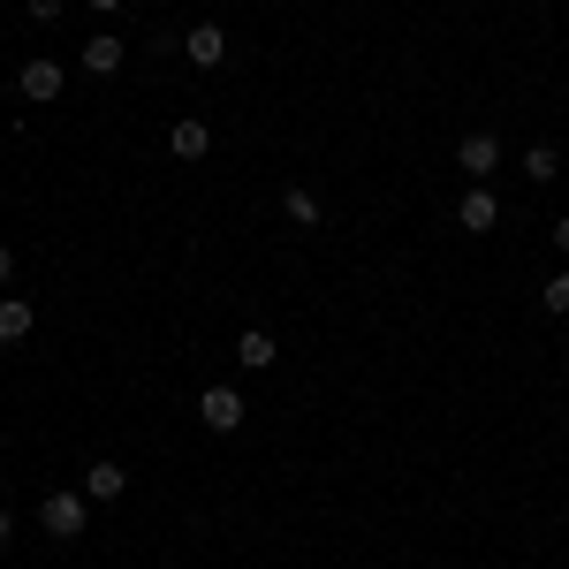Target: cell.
<instances>
[{
  "label": "cell",
  "instance_id": "cell-4",
  "mask_svg": "<svg viewBox=\"0 0 569 569\" xmlns=\"http://www.w3.org/2000/svg\"><path fill=\"white\" fill-rule=\"evenodd\" d=\"M198 418H206V433H236V426H243V395L236 388H206L198 395Z\"/></svg>",
  "mask_w": 569,
  "mask_h": 569
},
{
  "label": "cell",
  "instance_id": "cell-1",
  "mask_svg": "<svg viewBox=\"0 0 569 569\" xmlns=\"http://www.w3.org/2000/svg\"><path fill=\"white\" fill-rule=\"evenodd\" d=\"M84 525H91L84 486H77V493H46V501H39V531H46V539H84Z\"/></svg>",
  "mask_w": 569,
  "mask_h": 569
},
{
  "label": "cell",
  "instance_id": "cell-11",
  "mask_svg": "<svg viewBox=\"0 0 569 569\" xmlns=\"http://www.w3.org/2000/svg\"><path fill=\"white\" fill-rule=\"evenodd\" d=\"M39 327V311H31V297H0V342H23Z\"/></svg>",
  "mask_w": 569,
  "mask_h": 569
},
{
  "label": "cell",
  "instance_id": "cell-14",
  "mask_svg": "<svg viewBox=\"0 0 569 569\" xmlns=\"http://www.w3.org/2000/svg\"><path fill=\"white\" fill-rule=\"evenodd\" d=\"M539 305L555 311V319H569V266L555 273V281H547V289H539Z\"/></svg>",
  "mask_w": 569,
  "mask_h": 569
},
{
  "label": "cell",
  "instance_id": "cell-5",
  "mask_svg": "<svg viewBox=\"0 0 569 569\" xmlns=\"http://www.w3.org/2000/svg\"><path fill=\"white\" fill-rule=\"evenodd\" d=\"M182 53H190V69H220L228 61V31L220 23H190L182 31Z\"/></svg>",
  "mask_w": 569,
  "mask_h": 569
},
{
  "label": "cell",
  "instance_id": "cell-13",
  "mask_svg": "<svg viewBox=\"0 0 569 569\" xmlns=\"http://www.w3.org/2000/svg\"><path fill=\"white\" fill-rule=\"evenodd\" d=\"M555 176H562V152H555L547 137H539V144H525V182H555Z\"/></svg>",
  "mask_w": 569,
  "mask_h": 569
},
{
  "label": "cell",
  "instance_id": "cell-12",
  "mask_svg": "<svg viewBox=\"0 0 569 569\" xmlns=\"http://www.w3.org/2000/svg\"><path fill=\"white\" fill-rule=\"evenodd\" d=\"M281 213L297 220V228H319V220H327V206H319V198H311L305 182H289V190H281Z\"/></svg>",
  "mask_w": 569,
  "mask_h": 569
},
{
  "label": "cell",
  "instance_id": "cell-2",
  "mask_svg": "<svg viewBox=\"0 0 569 569\" xmlns=\"http://www.w3.org/2000/svg\"><path fill=\"white\" fill-rule=\"evenodd\" d=\"M61 84H69V69H61V61H46V53H31V61L16 69V91H23L31 107H53V99H61Z\"/></svg>",
  "mask_w": 569,
  "mask_h": 569
},
{
  "label": "cell",
  "instance_id": "cell-10",
  "mask_svg": "<svg viewBox=\"0 0 569 569\" xmlns=\"http://www.w3.org/2000/svg\"><path fill=\"white\" fill-rule=\"evenodd\" d=\"M273 335H266V327H243V335H236V365H243V372H266V365H273Z\"/></svg>",
  "mask_w": 569,
  "mask_h": 569
},
{
  "label": "cell",
  "instance_id": "cell-15",
  "mask_svg": "<svg viewBox=\"0 0 569 569\" xmlns=\"http://www.w3.org/2000/svg\"><path fill=\"white\" fill-rule=\"evenodd\" d=\"M23 8H31V23H61V8H69V0H23Z\"/></svg>",
  "mask_w": 569,
  "mask_h": 569
},
{
  "label": "cell",
  "instance_id": "cell-6",
  "mask_svg": "<svg viewBox=\"0 0 569 569\" xmlns=\"http://www.w3.org/2000/svg\"><path fill=\"white\" fill-rule=\"evenodd\" d=\"M168 152H176V160H206V152H213V130H206V114H182L176 130H168Z\"/></svg>",
  "mask_w": 569,
  "mask_h": 569
},
{
  "label": "cell",
  "instance_id": "cell-16",
  "mask_svg": "<svg viewBox=\"0 0 569 569\" xmlns=\"http://www.w3.org/2000/svg\"><path fill=\"white\" fill-rule=\"evenodd\" d=\"M547 236H555V251H562V266H569V213L555 220V228H547Z\"/></svg>",
  "mask_w": 569,
  "mask_h": 569
},
{
  "label": "cell",
  "instance_id": "cell-9",
  "mask_svg": "<svg viewBox=\"0 0 569 569\" xmlns=\"http://www.w3.org/2000/svg\"><path fill=\"white\" fill-rule=\"evenodd\" d=\"M130 493V471L122 463H91L84 471V501H122Z\"/></svg>",
  "mask_w": 569,
  "mask_h": 569
},
{
  "label": "cell",
  "instance_id": "cell-18",
  "mask_svg": "<svg viewBox=\"0 0 569 569\" xmlns=\"http://www.w3.org/2000/svg\"><path fill=\"white\" fill-rule=\"evenodd\" d=\"M8 539H16V517H8V509H0V547H8Z\"/></svg>",
  "mask_w": 569,
  "mask_h": 569
},
{
  "label": "cell",
  "instance_id": "cell-8",
  "mask_svg": "<svg viewBox=\"0 0 569 569\" xmlns=\"http://www.w3.org/2000/svg\"><path fill=\"white\" fill-rule=\"evenodd\" d=\"M130 61V46L114 39V31H99V39H84V77H114Z\"/></svg>",
  "mask_w": 569,
  "mask_h": 569
},
{
  "label": "cell",
  "instance_id": "cell-19",
  "mask_svg": "<svg viewBox=\"0 0 569 569\" xmlns=\"http://www.w3.org/2000/svg\"><path fill=\"white\" fill-rule=\"evenodd\" d=\"M91 8H99V16H114V8H122V0H91Z\"/></svg>",
  "mask_w": 569,
  "mask_h": 569
},
{
  "label": "cell",
  "instance_id": "cell-17",
  "mask_svg": "<svg viewBox=\"0 0 569 569\" xmlns=\"http://www.w3.org/2000/svg\"><path fill=\"white\" fill-rule=\"evenodd\" d=\"M8 281H16V251L0 243V297H8Z\"/></svg>",
  "mask_w": 569,
  "mask_h": 569
},
{
  "label": "cell",
  "instance_id": "cell-3",
  "mask_svg": "<svg viewBox=\"0 0 569 569\" xmlns=\"http://www.w3.org/2000/svg\"><path fill=\"white\" fill-rule=\"evenodd\" d=\"M456 168H463L471 182H486L493 168H501V137H493V130H471L463 144H456Z\"/></svg>",
  "mask_w": 569,
  "mask_h": 569
},
{
  "label": "cell",
  "instance_id": "cell-7",
  "mask_svg": "<svg viewBox=\"0 0 569 569\" xmlns=\"http://www.w3.org/2000/svg\"><path fill=\"white\" fill-rule=\"evenodd\" d=\"M493 220H501V206H493V190H463V206H456V228H463V236H486V228H493Z\"/></svg>",
  "mask_w": 569,
  "mask_h": 569
}]
</instances>
